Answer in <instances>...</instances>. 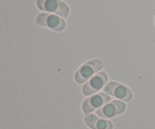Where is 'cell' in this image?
Listing matches in <instances>:
<instances>
[{
	"instance_id": "7",
	"label": "cell",
	"mask_w": 155,
	"mask_h": 129,
	"mask_svg": "<svg viewBox=\"0 0 155 129\" xmlns=\"http://www.w3.org/2000/svg\"><path fill=\"white\" fill-rule=\"evenodd\" d=\"M110 101V97L104 93H99L89 98L84 101L83 110L84 113H89Z\"/></svg>"
},
{
	"instance_id": "3",
	"label": "cell",
	"mask_w": 155,
	"mask_h": 129,
	"mask_svg": "<svg viewBox=\"0 0 155 129\" xmlns=\"http://www.w3.org/2000/svg\"><path fill=\"white\" fill-rule=\"evenodd\" d=\"M36 22L38 25L47 27L55 31H62L66 27L64 20L48 13L39 14L36 18Z\"/></svg>"
},
{
	"instance_id": "9",
	"label": "cell",
	"mask_w": 155,
	"mask_h": 129,
	"mask_svg": "<svg viewBox=\"0 0 155 129\" xmlns=\"http://www.w3.org/2000/svg\"><path fill=\"white\" fill-rule=\"evenodd\" d=\"M154 21H155V19H154Z\"/></svg>"
},
{
	"instance_id": "1",
	"label": "cell",
	"mask_w": 155,
	"mask_h": 129,
	"mask_svg": "<svg viewBox=\"0 0 155 129\" xmlns=\"http://www.w3.org/2000/svg\"><path fill=\"white\" fill-rule=\"evenodd\" d=\"M36 5L44 11L54 13L65 18L69 15V7L61 0H37Z\"/></svg>"
},
{
	"instance_id": "4",
	"label": "cell",
	"mask_w": 155,
	"mask_h": 129,
	"mask_svg": "<svg viewBox=\"0 0 155 129\" xmlns=\"http://www.w3.org/2000/svg\"><path fill=\"white\" fill-rule=\"evenodd\" d=\"M104 91L109 95L124 101H130L133 98V94L128 88L114 82H110L106 85Z\"/></svg>"
},
{
	"instance_id": "2",
	"label": "cell",
	"mask_w": 155,
	"mask_h": 129,
	"mask_svg": "<svg viewBox=\"0 0 155 129\" xmlns=\"http://www.w3.org/2000/svg\"><path fill=\"white\" fill-rule=\"evenodd\" d=\"M104 67V63L101 60L94 59L82 66L75 74V80L78 83H83L93 76L95 73Z\"/></svg>"
},
{
	"instance_id": "6",
	"label": "cell",
	"mask_w": 155,
	"mask_h": 129,
	"mask_svg": "<svg viewBox=\"0 0 155 129\" xmlns=\"http://www.w3.org/2000/svg\"><path fill=\"white\" fill-rule=\"evenodd\" d=\"M126 110V104L120 101H114L102 108L98 109L96 114L102 118H111L124 113Z\"/></svg>"
},
{
	"instance_id": "8",
	"label": "cell",
	"mask_w": 155,
	"mask_h": 129,
	"mask_svg": "<svg viewBox=\"0 0 155 129\" xmlns=\"http://www.w3.org/2000/svg\"><path fill=\"white\" fill-rule=\"evenodd\" d=\"M85 122L88 126L92 129H112L113 124L111 122L105 119H101L95 115H86Z\"/></svg>"
},
{
	"instance_id": "5",
	"label": "cell",
	"mask_w": 155,
	"mask_h": 129,
	"mask_svg": "<svg viewBox=\"0 0 155 129\" xmlns=\"http://www.w3.org/2000/svg\"><path fill=\"white\" fill-rule=\"evenodd\" d=\"M107 82V76L104 72L98 73L88 82L84 85L83 92L85 95L89 96L99 91Z\"/></svg>"
}]
</instances>
